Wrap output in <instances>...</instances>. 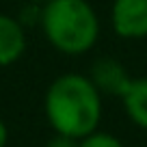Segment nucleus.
Returning a JSON list of instances; mask_svg holds the SVG:
<instances>
[{"label": "nucleus", "mask_w": 147, "mask_h": 147, "mask_svg": "<svg viewBox=\"0 0 147 147\" xmlns=\"http://www.w3.org/2000/svg\"><path fill=\"white\" fill-rule=\"evenodd\" d=\"M46 117L54 132L80 141L97 130L102 117V93L89 76L63 74L48 87Z\"/></svg>", "instance_id": "nucleus-1"}, {"label": "nucleus", "mask_w": 147, "mask_h": 147, "mask_svg": "<svg viewBox=\"0 0 147 147\" xmlns=\"http://www.w3.org/2000/svg\"><path fill=\"white\" fill-rule=\"evenodd\" d=\"M39 20L48 43L69 56L89 52L100 37V18L89 0H50Z\"/></svg>", "instance_id": "nucleus-2"}, {"label": "nucleus", "mask_w": 147, "mask_h": 147, "mask_svg": "<svg viewBox=\"0 0 147 147\" xmlns=\"http://www.w3.org/2000/svg\"><path fill=\"white\" fill-rule=\"evenodd\" d=\"M110 24L123 39L147 37V0H115L110 9Z\"/></svg>", "instance_id": "nucleus-3"}, {"label": "nucleus", "mask_w": 147, "mask_h": 147, "mask_svg": "<svg viewBox=\"0 0 147 147\" xmlns=\"http://www.w3.org/2000/svg\"><path fill=\"white\" fill-rule=\"evenodd\" d=\"M89 78L100 93H106V95H113V97H121L132 82L128 69L117 59H110V56H102L91 65Z\"/></svg>", "instance_id": "nucleus-4"}, {"label": "nucleus", "mask_w": 147, "mask_h": 147, "mask_svg": "<svg viewBox=\"0 0 147 147\" xmlns=\"http://www.w3.org/2000/svg\"><path fill=\"white\" fill-rule=\"evenodd\" d=\"M26 50V30L11 15L0 13V67L18 63Z\"/></svg>", "instance_id": "nucleus-5"}, {"label": "nucleus", "mask_w": 147, "mask_h": 147, "mask_svg": "<svg viewBox=\"0 0 147 147\" xmlns=\"http://www.w3.org/2000/svg\"><path fill=\"white\" fill-rule=\"evenodd\" d=\"M121 102L130 121L147 130V78H132L130 87L121 95Z\"/></svg>", "instance_id": "nucleus-6"}, {"label": "nucleus", "mask_w": 147, "mask_h": 147, "mask_svg": "<svg viewBox=\"0 0 147 147\" xmlns=\"http://www.w3.org/2000/svg\"><path fill=\"white\" fill-rule=\"evenodd\" d=\"M78 147H125V145L117 136H113V134L97 132V130H95V132L87 134L84 138H80Z\"/></svg>", "instance_id": "nucleus-7"}, {"label": "nucleus", "mask_w": 147, "mask_h": 147, "mask_svg": "<svg viewBox=\"0 0 147 147\" xmlns=\"http://www.w3.org/2000/svg\"><path fill=\"white\" fill-rule=\"evenodd\" d=\"M46 147H78V138H71V136H65V134L56 132L54 136L48 141Z\"/></svg>", "instance_id": "nucleus-8"}, {"label": "nucleus", "mask_w": 147, "mask_h": 147, "mask_svg": "<svg viewBox=\"0 0 147 147\" xmlns=\"http://www.w3.org/2000/svg\"><path fill=\"white\" fill-rule=\"evenodd\" d=\"M7 138H9V132H7L5 121L0 119V147H5V145H7Z\"/></svg>", "instance_id": "nucleus-9"}, {"label": "nucleus", "mask_w": 147, "mask_h": 147, "mask_svg": "<svg viewBox=\"0 0 147 147\" xmlns=\"http://www.w3.org/2000/svg\"><path fill=\"white\" fill-rule=\"evenodd\" d=\"M30 2H35V5H46V2H50V0H30Z\"/></svg>", "instance_id": "nucleus-10"}]
</instances>
